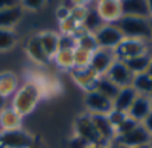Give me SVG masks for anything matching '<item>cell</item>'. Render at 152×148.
I'll return each instance as SVG.
<instances>
[{
    "label": "cell",
    "mask_w": 152,
    "mask_h": 148,
    "mask_svg": "<svg viewBox=\"0 0 152 148\" xmlns=\"http://www.w3.org/2000/svg\"><path fill=\"white\" fill-rule=\"evenodd\" d=\"M107 117H108V120H110V123L112 124V127L116 128L120 123H123L124 120L128 117V115H127V112H121V111H118V109H112V111L107 115Z\"/></svg>",
    "instance_id": "cell-31"
},
{
    "label": "cell",
    "mask_w": 152,
    "mask_h": 148,
    "mask_svg": "<svg viewBox=\"0 0 152 148\" xmlns=\"http://www.w3.org/2000/svg\"><path fill=\"white\" fill-rule=\"evenodd\" d=\"M84 107L91 115H108L113 109V101L97 91H91L84 95Z\"/></svg>",
    "instance_id": "cell-7"
},
{
    "label": "cell",
    "mask_w": 152,
    "mask_h": 148,
    "mask_svg": "<svg viewBox=\"0 0 152 148\" xmlns=\"http://www.w3.org/2000/svg\"><path fill=\"white\" fill-rule=\"evenodd\" d=\"M152 136L148 133V131L143 127L142 124H137L132 131L123 136H118L112 143H116L119 146H123L126 148H135L139 146H144V144H151Z\"/></svg>",
    "instance_id": "cell-8"
},
{
    "label": "cell",
    "mask_w": 152,
    "mask_h": 148,
    "mask_svg": "<svg viewBox=\"0 0 152 148\" xmlns=\"http://www.w3.org/2000/svg\"><path fill=\"white\" fill-rule=\"evenodd\" d=\"M147 11H148V17L152 20V0L147 1Z\"/></svg>",
    "instance_id": "cell-35"
},
{
    "label": "cell",
    "mask_w": 152,
    "mask_h": 148,
    "mask_svg": "<svg viewBox=\"0 0 152 148\" xmlns=\"http://www.w3.org/2000/svg\"><path fill=\"white\" fill-rule=\"evenodd\" d=\"M150 42L140 39H129V37H124L120 42V44L113 50L116 60L119 61H126L129 59L135 58V56L143 55V53L148 52L151 50Z\"/></svg>",
    "instance_id": "cell-5"
},
{
    "label": "cell",
    "mask_w": 152,
    "mask_h": 148,
    "mask_svg": "<svg viewBox=\"0 0 152 148\" xmlns=\"http://www.w3.org/2000/svg\"><path fill=\"white\" fill-rule=\"evenodd\" d=\"M151 60H152V48L148 52L139 55V56H135V58L129 59V60H126L124 63H126V66L128 67L132 74L139 75V74H144V72L148 71Z\"/></svg>",
    "instance_id": "cell-21"
},
{
    "label": "cell",
    "mask_w": 152,
    "mask_h": 148,
    "mask_svg": "<svg viewBox=\"0 0 152 148\" xmlns=\"http://www.w3.org/2000/svg\"><path fill=\"white\" fill-rule=\"evenodd\" d=\"M132 88H134L139 95L150 96L152 93V76L148 72L135 75L134 82H132Z\"/></svg>",
    "instance_id": "cell-24"
},
{
    "label": "cell",
    "mask_w": 152,
    "mask_h": 148,
    "mask_svg": "<svg viewBox=\"0 0 152 148\" xmlns=\"http://www.w3.org/2000/svg\"><path fill=\"white\" fill-rule=\"evenodd\" d=\"M74 135L79 136V138L84 139L88 141L91 146L99 147V148H107L103 140L100 139L99 133H97L96 128H95L94 123L91 119V114L88 112H83V114L77 115L75 117L74 122Z\"/></svg>",
    "instance_id": "cell-3"
},
{
    "label": "cell",
    "mask_w": 152,
    "mask_h": 148,
    "mask_svg": "<svg viewBox=\"0 0 152 148\" xmlns=\"http://www.w3.org/2000/svg\"><path fill=\"white\" fill-rule=\"evenodd\" d=\"M92 123H94L95 128H96L97 133H99L100 139L103 140V143L110 147V144L115 140V128L112 127V124L110 123L107 115H91Z\"/></svg>",
    "instance_id": "cell-15"
},
{
    "label": "cell",
    "mask_w": 152,
    "mask_h": 148,
    "mask_svg": "<svg viewBox=\"0 0 152 148\" xmlns=\"http://www.w3.org/2000/svg\"><path fill=\"white\" fill-rule=\"evenodd\" d=\"M24 8L21 7V1H18L10 8L0 9V28L15 29V27L21 21L24 16Z\"/></svg>",
    "instance_id": "cell-14"
},
{
    "label": "cell",
    "mask_w": 152,
    "mask_h": 148,
    "mask_svg": "<svg viewBox=\"0 0 152 148\" xmlns=\"http://www.w3.org/2000/svg\"><path fill=\"white\" fill-rule=\"evenodd\" d=\"M89 147H91V144L88 141H86L84 139L79 138L76 135L71 136V139L68 140V146H67V148H89Z\"/></svg>",
    "instance_id": "cell-33"
},
{
    "label": "cell",
    "mask_w": 152,
    "mask_h": 148,
    "mask_svg": "<svg viewBox=\"0 0 152 148\" xmlns=\"http://www.w3.org/2000/svg\"><path fill=\"white\" fill-rule=\"evenodd\" d=\"M104 76L121 90V88H126V87H131L135 75L129 71V68L126 66L124 61L115 60Z\"/></svg>",
    "instance_id": "cell-9"
},
{
    "label": "cell",
    "mask_w": 152,
    "mask_h": 148,
    "mask_svg": "<svg viewBox=\"0 0 152 148\" xmlns=\"http://www.w3.org/2000/svg\"><path fill=\"white\" fill-rule=\"evenodd\" d=\"M102 26H104V23L100 19V16L97 15L95 7L88 8V12H87L86 19L83 21V29L87 32H91V34H95Z\"/></svg>",
    "instance_id": "cell-28"
},
{
    "label": "cell",
    "mask_w": 152,
    "mask_h": 148,
    "mask_svg": "<svg viewBox=\"0 0 152 148\" xmlns=\"http://www.w3.org/2000/svg\"><path fill=\"white\" fill-rule=\"evenodd\" d=\"M97 92H100L102 95H104L105 98L111 99V100H115V98L118 96L119 91H120V88L118 87V85H115L111 80H108L105 76H102L99 77V80H97V84H96V90Z\"/></svg>",
    "instance_id": "cell-27"
},
{
    "label": "cell",
    "mask_w": 152,
    "mask_h": 148,
    "mask_svg": "<svg viewBox=\"0 0 152 148\" xmlns=\"http://www.w3.org/2000/svg\"><path fill=\"white\" fill-rule=\"evenodd\" d=\"M115 24L121 31V34L124 35V37L150 42L151 34H152V21L150 17H143V16H121Z\"/></svg>",
    "instance_id": "cell-2"
},
{
    "label": "cell",
    "mask_w": 152,
    "mask_h": 148,
    "mask_svg": "<svg viewBox=\"0 0 152 148\" xmlns=\"http://www.w3.org/2000/svg\"><path fill=\"white\" fill-rule=\"evenodd\" d=\"M43 95H44V92H43V88L39 85V83L29 79L24 82L15 92L11 107L21 117H24L35 111L39 101L42 100Z\"/></svg>",
    "instance_id": "cell-1"
},
{
    "label": "cell",
    "mask_w": 152,
    "mask_h": 148,
    "mask_svg": "<svg viewBox=\"0 0 152 148\" xmlns=\"http://www.w3.org/2000/svg\"><path fill=\"white\" fill-rule=\"evenodd\" d=\"M135 148H152L151 144H144V146H139V147H135Z\"/></svg>",
    "instance_id": "cell-37"
},
{
    "label": "cell",
    "mask_w": 152,
    "mask_h": 148,
    "mask_svg": "<svg viewBox=\"0 0 152 148\" xmlns=\"http://www.w3.org/2000/svg\"><path fill=\"white\" fill-rule=\"evenodd\" d=\"M151 112H152V101L150 96L139 95L136 98V100L134 101V104L131 106V108L128 109L127 115L132 120H135V122L142 123Z\"/></svg>",
    "instance_id": "cell-16"
},
{
    "label": "cell",
    "mask_w": 152,
    "mask_h": 148,
    "mask_svg": "<svg viewBox=\"0 0 152 148\" xmlns=\"http://www.w3.org/2000/svg\"><path fill=\"white\" fill-rule=\"evenodd\" d=\"M139 124L137 122H135V120H132L131 117H127L126 120H124L123 123H120V124L118 125V127L115 128V135H116V138L118 136H123V135H126V133H128L129 131H132L136 125Z\"/></svg>",
    "instance_id": "cell-30"
},
{
    "label": "cell",
    "mask_w": 152,
    "mask_h": 148,
    "mask_svg": "<svg viewBox=\"0 0 152 148\" xmlns=\"http://www.w3.org/2000/svg\"><path fill=\"white\" fill-rule=\"evenodd\" d=\"M150 44H151V47H152V34H151V39H150Z\"/></svg>",
    "instance_id": "cell-39"
},
{
    "label": "cell",
    "mask_w": 152,
    "mask_h": 148,
    "mask_svg": "<svg viewBox=\"0 0 152 148\" xmlns=\"http://www.w3.org/2000/svg\"><path fill=\"white\" fill-rule=\"evenodd\" d=\"M151 146H152V140H151Z\"/></svg>",
    "instance_id": "cell-42"
},
{
    "label": "cell",
    "mask_w": 152,
    "mask_h": 148,
    "mask_svg": "<svg viewBox=\"0 0 152 148\" xmlns=\"http://www.w3.org/2000/svg\"><path fill=\"white\" fill-rule=\"evenodd\" d=\"M69 75H71L72 80H74L86 93L96 90L97 80H99V77H100L95 74V71L89 66L88 67H80V68L75 67L74 69L69 71Z\"/></svg>",
    "instance_id": "cell-10"
},
{
    "label": "cell",
    "mask_w": 152,
    "mask_h": 148,
    "mask_svg": "<svg viewBox=\"0 0 152 148\" xmlns=\"http://www.w3.org/2000/svg\"><path fill=\"white\" fill-rule=\"evenodd\" d=\"M20 83L19 76L13 71H3L0 72V95L7 99L8 96L15 95L19 90Z\"/></svg>",
    "instance_id": "cell-18"
},
{
    "label": "cell",
    "mask_w": 152,
    "mask_h": 148,
    "mask_svg": "<svg viewBox=\"0 0 152 148\" xmlns=\"http://www.w3.org/2000/svg\"><path fill=\"white\" fill-rule=\"evenodd\" d=\"M23 117L12 108V107H5L0 111V131H11L21 128Z\"/></svg>",
    "instance_id": "cell-19"
},
{
    "label": "cell",
    "mask_w": 152,
    "mask_h": 148,
    "mask_svg": "<svg viewBox=\"0 0 152 148\" xmlns=\"http://www.w3.org/2000/svg\"><path fill=\"white\" fill-rule=\"evenodd\" d=\"M116 60L115 53L112 50H104V48H97L94 53H92L91 61H89V67L95 71L97 76H104Z\"/></svg>",
    "instance_id": "cell-12"
},
{
    "label": "cell",
    "mask_w": 152,
    "mask_h": 148,
    "mask_svg": "<svg viewBox=\"0 0 152 148\" xmlns=\"http://www.w3.org/2000/svg\"><path fill=\"white\" fill-rule=\"evenodd\" d=\"M36 139L23 127L11 131H0V148H32Z\"/></svg>",
    "instance_id": "cell-4"
},
{
    "label": "cell",
    "mask_w": 152,
    "mask_h": 148,
    "mask_svg": "<svg viewBox=\"0 0 152 148\" xmlns=\"http://www.w3.org/2000/svg\"><path fill=\"white\" fill-rule=\"evenodd\" d=\"M139 96V93L131 87L121 88L119 91L118 96L113 100V109H118L121 112H128V109L131 108V106L134 104V101L136 100V98Z\"/></svg>",
    "instance_id": "cell-20"
},
{
    "label": "cell",
    "mask_w": 152,
    "mask_h": 148,
    "mask_svg": "<svg viewBox=\"0 0 152 148\" xmlns=\"http://www.w3.org/2000/svg\"><path fill=\"white\" fill-rule=\"evenodd\" d=\"M121 3V15L123 16H143L148 17L147 1L143 0H123Z\"/></svg>",
    "instance_id": "cell-22"
},
{
    "label": "cell",
    "mask_w": 152,
    "mask_h": 148,
    "mask_svg": "<svg viewBox=\"0 0 152 148\" xmlns=\"http://www.w3.org/2000/svg\"><path fill=\"white\" fill-rule=\"evenodd\" d=\"M151 21H152V20H151Z\"/></svg>",
    "instance_id": "cell-43"
},
{
    "label": "cell",
    "mask_w": 152,
    "mask_h": 148,
    "mask_svg": "<svg viewBox=\"0 0 152 148\" xmlns=\"http://www.w3.org/2000/svg\"><path fill=\"white\" fill-rule=\"evenodd\" d=\"M150 99H151V101H152V93H151V95H150Z\"/></svg>",
    "instance_id": "cell-41"
},
{
    "label": "cell",
    "mask_w": 152,
    "mask_h": 148,
    "mask_svg": "<svg viewBox=\"0 0 152 148\" xmlns=\"http://www.w3.org/2000/svg\"><path fill=\"white\" fill-rule=\"evenodd\" d=\"M140 124L143 125V127L145 128V130L148 131V133H150V135L152 136V112L150 115H148L147 117H145L144 120H143L142 123H140Z\"/></svg>",
    "instance_id": "cell-34"
},
{
    "label": "cell",
    "mask_w": 152,
    "mask_h": 148,
    "mask_svg": "<svg viewBox=\"0 0 152 148\" xmlns=\"http://www.w3.org/2000/svg\"><path fill=\"white\" fill-rule=\"evenodd\" d=\"M52 61L58 66V68L69 72L75 68L74 50H59Z\"/></svg>",
    "instance_id": "cell-25"
},
{
    "label": "cell",
    "mask_w": 152,
    "mask_h": 148,
    "mask_svg": "<svg viewBox=\"0 0 152 148\" xmlns=\"http://www.w3.org/2000/svg\"><path fill=\"white\" fill-rule=\"evenodd\" d=\"M39 40L42 43V47L44 52L48 55L51 60H53L55 55L59 51V42H60V34L51 29H44V31L37 32Z\"/></svg>",
    "instance_id": "cell-17"
},
{
    "label": "cell",
    "mask_w": 152,
    "mask_h": 148,
    "mask_svg": "<svg viewBox=\"0 0 152 148\" xmlns=\"http://www.w3.org/2000/svg\"><path fill=\"white\" fill-rule=\"evenodd\" d=\"M47 5V1L43 0H31V1H21V7L24 11H31V12H39V11L44 9Z\"/></svg>",
    "instance_id": "cell-32"
},
{
    "label": "cell",
    "mask_w": 152,
    "mask_h": 148,
    "mask_svg": "<svg viewBox=\"0 0 152 148\" xmlns=\"http://www.w3.org/2000/svg\"><path fill=\"white\" fill-rule=\"evenodd\" d=\"M92 53L89 51H86L83 48L76 47L74 50V60H75V67L80 68V67H88L89 61H91Z\"/></svg>",
    "instance_id": "cell-29"
},
{
    "label": "cell",
    "mask_w": 152,
    "mask_h": 148,
    "mask_svg": "<svg viewBox=\"0 0 152 148\" xmlns=\"http://www.w3.org/2000/svg\"><path fill=\"white\" fill-rule=\"evenodd\" d=\"M26 53L29 60H32L35 64H37V66H40V67H47L52 63V60L48 58V55L44 52V50H43L37 34L31 35V36L27 39Z\"/></svg>",
    "instance_id": "cell-13"
},
{
    "label": "cell",
    "mask_w": 152,
    "mask_h": 148,
    "mask_svg": "<svg viewBox=\"0 0 152 148\" xmlns=\"http://www.w3.org/2000/svg\"><path fill=\"white\" fill-rule=\"evenodd\" d=\"M32 148H42V147H39V146H37V144H35V146L32 147Z\"/></svg>",
    "instance_id": "cell-40"
},
{
    "label": "cell",
    "mask_w": 152,
    "mask_h": 148,
    "mask_svg": "<svg viewBox=\"0 0 152 148\" xmlns=\"http://www.w3.org/2000/svg\"><path fill=\"white\" fill-rule=\"evenodd\" d=\"M5 101H7V99H5V98H3V96L0 95V111H1V109H4L5 107H7V104H5Z\"/></svg>",
    "instance_id": "cell-36"
},
{
    "label": "cell",
    "mask_w": 152,
    "mask_h": 148,
    "mask_svg": "<svg viewBox=\"0 0 152 148\" xmlns=\"http://www.w3.org/2000/svg\"><path fill=\"white\" fill-rule=\"evenodd\" d=\"M95 39H96L97 47L104 48V50H115L120 42L124 39V35L118 28L116 24H104L96 32H95Z\"/></svg>",
    "instance_id": "cell-6"
},
{
    "label": "cell",
    "mask_w": 152,
    "mask_h": 148,
    "mask_svg": "<svg viewBox=\"0 0 152 148\" xmlns=\"http://www.w3.org/2000/svg\"><path fill=\"white\" fill-rule=\"evenodd\" d=\"M147 72L152 76V60H151V64H150V67H148V71Z\"/></svg>",
    "instance_id": "cell-38"
},
{
    "label": "cell",
    "mask_w": 152,
    "mask_h": 148,
    "mask_svg": "<svg viewBox=\"0 0 152 148\" xmlns=\"http://www.w3.org/2000/svg\"><path fill=\"white\" fill-rule=\"evenodd\" d=\"M76 40V47L83 48L86 51H89V52H95L97 50V43L96 39H95V35L91 34V32H87L84 29H81L77 35L75 36Z\"/></svg>",
    "instance_id": "cell-26"
},
{
    "label": "cell",
    "mask_w": 152,
    "mask_h": 148,
    "mask_svg": "<svg viewBox=\"0 0 152 148\" xmlns=\"http://www.w3.org/2000/svg\"><path fill=\"white\" fill-rule=\"evenodd\" d=\"M95 9L104 24H115L123 16L120 0H100L96 1Z\"/></svg>",
    "instance_id": "cell-11"
},
{
    "label": "cell",
    "mask_w": 152,
    "mask_h": 148,
    "mask_svg": "<svg viewBox=\"0 0 152 148\" xmlns=\"http://www.w3.org/2000/svg\"><path fill=\"white\" fill-rule=\"evenodd\" d=\"M19 34L16 29L0 28V52H10L18 45Z\"/></svg>",
    "instance_id": "cell-23"
}]
</instances>
